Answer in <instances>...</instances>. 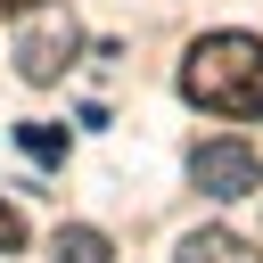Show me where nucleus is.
<instances>
[{
    "label": "nucleus",
    "instance_id": "nucleus-3",
    "mask_svg": "<svg viewBox=\"0 0 263 263\" xmlns=\"http://www.w3.org/2000/svg\"><path fill=\"white\" fill-rule=\"evenodd\" d=\"M189 181L205 197H263V156L247 140H197L189 148Z\"/></svg>",
    "mask_w": 263,
    "mask_h": 263
},
{
    "label": "nucleus",
    "instance_id": "nucleus-5",
    "mask_svg": "<svg viewBox=\"0 0 263 263\" xmlns=\"http://www.w3.org/2000/svg\"><path fill=\"white\" fill-rule=\"evenodd\" d=\"M49 255H58V263H115L107 230H90V222H66V230L49 238Z\"/></svg>",
    "mask_w": 263,
    "mask_h": 263
},
{
    "label": "nucleus",
    "instance_id": "nucleus-6",
    "mask_svg": "<svg viewBox=\"0 0 263 263\" xmlns=\"http://www.w3.org/2000/svg\"><path fill=\"white\" fill-rule=\"evenodd\" d=\"M16 140H25L33 164H66V132H58V123H16Z\"/></svg>",
    "mask_w": 263,
    "mask_h": 263
},
{
    "label": "nucleus",
    "instance_id": "nucleus-8",
    "mask_svg": "<svg viewBox=\"0 0 263 263\" xmlns=\"http://www.w3.org/2000/svg\"><path fill=\"white\" fill-rule=\"evenodd\" d=\"M33 8H41V0H0V16H33Z\"/></svg>",
    "mask_w": 263,
    "mask_h": 263
},
{
    "label": "nucleus",
    "instance_id": "nucleus-2",
    "mask_svg": "<svg viewBox=\"0 0 263 263\" xmlns=\"http://www.w3.org/2000/svg\"><path fill=\"white\" fill-rule=\"evenodd\" d=\"M74 49H82V25L41 0L33 25H25V41H16V74H25V82H58V74L74 66Z\"/></svg>",
    "mask_w": 263,
    "mask_h": 263
},
{
    "label": "nucleus",
    "instance_id": "nucleus-1",
    "mask_svg": "<svg viewBox=\"0 0 263 263\" xmlns=\"http://www.w3.org/2000/svg\"><path fill=\"white\" fill-rule=\"evenodd\" d=\"M181 99L205 107V115H263V41L255 33H205L189 58H181Z\"/></svg>",
    "mask_w": 263,
    "mask_h": 263
},
{
    "label": "nucleus",
    "instance_id": "nucleus-7",
    "mask_svg": "<svg viewBox=\"0 0 263 263\" xmlns=\"http://www.w3.org/2000/svg\"><path fill=\"white\" fill-rule=\"evenodd\" d=\"M16 247H25V214H16V205H0V255H16Z\"/></svg>",
    "mask_w": 263,
    "mask_h": 263
},
{
    "label": "nucleus",
    "instance_id": "nucleus-4",
    "mask_svg": "<svg viewBox=\"0 0 263 263\" xmlns=\"http://www.w3.org/2000/svg\"><path fill=\"white\" fill-rule=\"evenodd\" d=\"M173 263H263V255H255V247H247L238 230H189Z\"/></svg>",
    "mask_w": 263,
    "mask_h": 263
}]
</instances>
